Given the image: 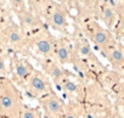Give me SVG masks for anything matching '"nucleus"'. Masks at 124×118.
I'll list each match as a JSON object with an SVG mask.
<instances>
[{
    "instance_id": "a211bd4d",
    "label": "nucleus",
    "mask_w": 124,
    "mask_h": 118,
    "mask_svg": "<svg viewBox=\"0 0 124 118\" xmlns=\"http://www.w3.org/2000/svg\"><path fill=\"white\" fill-rule=\"evenodd\" d=\"M123 113H124V106H123Z\"/></svg>"
},
{
    "instance_id": "f8f14e48",
    "label": "nucleus",
    "mask_w": 124,
    "mask_h": 118,
    "mask_svg": "<svg viewBox=\"0 0 124 118\" xmlns=\"http://www.w3.org/2000/svg\"><path fill=\"white\" fill-rule=\"evenodd\" d=\"M108 60L113 63V65H123L124 63V55L120 50L116 49V47H108L107 52H106Z\"/></svg>"
},
{
    "instance_id": "6e6552de",
    "label": "nucleus",
    "mask_w": 124,
    "mask_h": 118,
    "mask_svg": "<svg viewBox=\"0 0 124 118\" xmlns=\"http://www.w3.org/2000/svg\"><path fill=\"white\" fill-rule=\"evenodd\" d=\"M5 38H6L8 44H10V46H12L15 49L22 47L26 41L24 32L21 29V27L18 24H15V23H12L11 26H9L5 29Z\"/></svg>"
},
{
    "instance_id": "dca6fc26",
    "label": "nucleus",
    "mask_w": 124,
    "mask_h": 118,
    "mask_svg": "<svg viewBox=\"0 0 124 118\" xmlns=\"http://www.w3.org/2000/svg\"><path fill=\"white\" fill-rule=\"evenodd\" d=\"M8 72V67H6V60L3 54H0V77H4Z\"/></svg>"
},
{
    "instance_id": "f257e3e1",
    "label": "nucleus",
    "mask_w": 124,
    "mask_h": 118,
    "mask_svg": "<svg viewBox=\"0 0 124 118\" xmlns=\"http://www.w3.org/2000/svg\"><path fill=\"white\" fill-rule=\"evenodd\" d=\"M23 99L20 90L6 77H0V116L5 118H20Z\"/></svg>"
},
{
    "instance_id": "f3484780",
    "label": "nucleus",
    "mask_w": 124,
    "mask_h": 118,
    "mask_svg": "<svg viewBox=\"0 0 124 118\" xmlns=\"http://www.w3.org/2000/svg\"><path fill=\"white\" fill-rule=\"evenodd\" d=\"M60 118H79V117L76 116V114H73V113H63Z\"/></svg>"
},
{
    "instance_id": "423d86ee",
    "label": "nucleus",
    "mask_w": 124,
    "mask_h": 118,
    "mask_svg": "<svg viewBox=\"0 0 124 118\" xmlns=\"http://www.w3.org/2000/svg\"><path fill=\"white\" fill-rule=\"evenodd\" d=\"M46 17H47V22L51 26V28L57 31V32H63L68 26L66 10L60 5L52 6L49 10Z\"/></svg>"
},
{
    "instance_id": "0eeeda50",
    "label": "nucleus",
    "mask_w": 124,
    "mask_h": 118,
    "mask_svg": "<svg viewBox=\"0 0 124 118\" xmlns=\"http://www.w3.org/2000/svg\"><path fill=\"white\" fill-rule=\"evenodd\" d=\"M17 17H18L20 27L24 32V34L37 32L41 28L40 18L28 10H22V11L17 12Z\"/></svg>"
},
{
    "instance_id": "9d476101",
    "label": "nucleus",
    "mask_w": 124,
    "mask_h": 118,
    "mask_svg": "<svg viewBox=\"0 0 124 118\" xmlns=\"http://www.w3.org/2000/svg\"><path fill=\"white\" fill-rule=\"evenodd\" d=\"M14 71H15V76L20 80L27 82V79L34 72V68L24 58H16L14 61Z\"/></svg>"
},
{
    "instance_id": "ddd939ff",
    "label": "nucleus",
    "mask_w": 124,
    "mask_h": 118,
    "mask_svg": "<svg viewBox=\"0 0 124 118\" xmlns=\"http://www.w3.org/2000/svg\"><path fill=\"white\" fill-rule=\"evenodd\" d=\"M76 50H77L78 55L80 57H84V58H89L93 55V51H91V47H90L89 43L86 40H84V39L79 40L76 44Z\"/></svg>"
},
{
    "instance_id": "9b49d317",
    "label": "nucleus",
    "mask_w": 124,
    "mask_h": 118,
    "mask_svg": "<svg viewBox=\"0 0 124 118\" xmlns=\"http://www.w3.org/2000/svg\"><path fill=\"white\" fill-rule=\"evenodd\" d=\"M90 39L99 47H105V46L107 47L108 44H109V34H108V32L102 29V28H100V27H97V24H96V28L90 32Z\"/></svg>"
},
{
    "instance_id": "39448f33",
    "label": "nucleus",
    "mask_w": 124,
    "mask_h": 118,
    "mask_svg": "<svg viewBox=\"0 0 124 118\" xmlns=\"http://www.w3.org/2000/svg\"><path fill=\"white\" fill-rule=\"evenodd\" d=\"M40 66L43 68V73L51 79L55 84H62L63 80L66 79V71L62 68L61 65H58L57 62L52 61V60H45V58H41L39 60Z\"/></svg>"
},
{
    "instance_id": "7ed1b4c3",
    "label": "nucleus",
    "mask_w": 124,
    "mask_h": 118,
    "mask_svg": "<svg viewBox=\"0 0 124 118\" xmlns=\"http://www.w3.org/2000/svg\"><path fill=\"white\" fill-rule=\"evenodd\" d=\"M56 43L57 40L54 38V35L44 31L34 40V50L45 60H52V57L55 55Z\"/></svg>"
},
{
    "instance_id": "20e7f679",
    "label": "nucleus",
    "mask_w": 124,
    "mask_h": 118,
    "mask_svg": "<svg viewBox=\"0 0 124 118\" xmlns=\"http://www.w3.org/2000/svg\"><path fill=\"white\" fill-rule=\"evenodd\" d=\"M39 101H40V105H41L45 114L49 118H60L63 114L65 103L62 101V99L60 96H57V94H55L54 91L45 94L44 96L40 97Z\"/></svg>"
},
{
    "instance_id": "4468645a",
    "label": "nucleus",
    "mask_w": 124,
    "mask_h": 118,
    "mask_svg": "<svg viewBox=\"0 0 124 118\" xmlns=\"http://www.w3.org/2000/svg\"><path fill=\"white\" fill-rule=\"evenodd\" d=\"M102 18H103V21L108 26H111L113 23V21H114V11H113V9L111 6H105L103 8V10H102Z\"/></svg>"
},
{
    "instance_id": "2eb2a0df",
    "label": "nucleus",
    "mask_w": 124,
    "mask_h": 118,
    "mask_svg": "<svg viewBox=\"0 0 124 118\" xmlns=\"http://www.w3.org/2000/svg\"><path fill=\"white\" fill-rule=\"evenodd\" d=\"M20 118H39V113L38 110L32 108V107H24L22 110V113L20 116Z\"/></svg>"
},
{
    "instance_id": "f03ea898",
    "label": "nucleus",
    "mask_w": 124,
    "mask_h": 118,
    "mask_svg": "<svg viewBox=\"0 0 124 118\" xmlns=\"http://www.w3.org/2000/svg\"><path fill=\"white\" fill-rule=\"evenodd\" d=\"M27 91L34 97H41L51 91L49 78L40 71L34 70L32 76L27 79Z\"/></svg>"
},
{
    "instance_id": "1a4fd4ad",
    "label": "nucleus",
    "mask_w": 124,
    "mask_h": 118,
    "mask_svg": "<svg viewBox=\"0 0 124 118\" xmlns=\"http://www.w3.org/2000/svg\"><path fill=\"white\" fill-rule=\"evenodd\" d=\"M58 65H67L72 62V49L66 40H57L55 55Z\"/></svg>"
}]
</instances>
